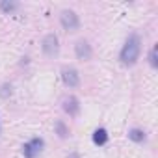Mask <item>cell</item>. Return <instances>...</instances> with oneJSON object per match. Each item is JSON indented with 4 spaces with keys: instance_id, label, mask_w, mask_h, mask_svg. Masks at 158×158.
Segmentation results:
<instances>
[{
    "instance_id": "1",
    "label": "cell",
    "mask_w": 158,
    "mask_h": 158,
    "mask_svg": "<svg viewBox=\"0 0 158 158\" xmlns=\"http://www.w3.org/2000/svg\"><path fill=\"white\" fill-rule=\"evenodd\" d=\"M139 52H141V39H139V35L132 34V35L127 39L125 47L121 48L119 60H121V63H123V65H128V67H130V65H134V63L138 61Z\"/></svg>"
},
{
    "instance_id": "2",
    "label": "cell",
    "mask_w": 158,
    "mask_h": 158,
    "mask_svg": "<svg viewBox=\"0 0 158 158\" xmlns=\"http://www.w3.org/2000/svg\"><path fill=\"white\" fill-rule=\"evenodd\" d=\"M43 147H45L43 138H32L28 143L23 145V154H24V158H37L39 152L43 151Z\"/></svg>"
},
{
    "instance_id": "3",
    "label": "cell",
    "mask_w": 158,
    "mask_h": 158,
    "mask_svg": "<svg viewBox=\"0 0 158 158\" xmlns=\"http://www.w3.org/2000/svg\"><path fill=\"white\" fill-rule=\"evenodd\" d=\"M60 23L61 26L67 30V32H74L80 26V21H78V15L73 11V10H63L61 15H60Z\"/></svg>"
},
{
    "instance_id": "4",
    "label": "cell",
    "mask_w": 158,
    "mask_h": 158,
    "mask_svg": "<svg viewBox=\"0 0 158 158\" xmlns=\"http://www.w3.org/2000/svg\"><path fill=\"white\" fill-rule=\"evenodd\" d=\"M43 52H45V56H56L58 52H60V41H58V35L56 34H48V35H45V39H43Z\"/></svg>"
},
{
    "instance_id": "5",
    "label": "cell",
    "mask_w": 158,
    "mask_h": 158,
    "mask_svg": "<svg viewBox=\"0 0 158 158\" xmlns=\"http://www.w3.org/2000/svg\"><path fill=\"white\" fill-rule=\"evenodd\" d=\"M61 80L67 88H76L80 84V74L74 67H63L61 69Z\"/></svg>"
},
{
    "instance_id": "6",
    "label": "cell",
    "mask_w": 158,
    "mask_h": 158,
    "mask_svg": "<svg viewBox=\"0 0 158 158\" xmlns=\"http://www.w3.org/2000/svg\"><path fill=\"white\" fill-rule=\"evenodd\" d=\"M74 52H76V58L78 60H89L91 58V47L84 39H80V41L74 45Z\"/></svg>"
},
{
    "instance_id": "7",
    "label": "cell",
    "mask_w": 158,
    "mask_h": 158,
    "mask_svg": "<svg viewBox=\"0 0 158 158\" xmlns=\"http://www.w3.org/2000/svg\"><path fill=\"white\" fill-rule=\"evenodd\" d=\"M63 110L71 115V117H74V115H78V112H80V102H78V99L76 97H67L65 101H63Z\"/></svg>"
},
{
    "instance_id": "8",
    "label": "cell",
    "mask_w": 158,
    "mask_h": 158,
    "mask_svg": "<svg viewBox=\"0 0 158 158\" xmlns=\"http://www.w3.org/2000/svg\"><path fill=\"white\" fill-rule=\"evenodd\" d=\"M93 143L99 145V147H102V145L108 143V132H106V128H97L93 132Z\"/></svg>"
},
{
    "instance_id": "9",
    "label": "cell",
    "mask_w": 158,
    "mask_h": 158,
    "mask_svg": "<svg viewBox=\"0 0 158 158\" xmlns=\"http://www.w3.org/2000/svg\"><path fill=\"white\" fill-rule=\"evenodd\" d=\"M128 139H132V141H136V143H141V141H145V132L139 130V128H132V130L128 132Z\"/></svg>"
},
{
    "instance_id": "10",
    "label": "cell",
    "mask_w": 158,
    "mask_h": 158,
    "mask_svg": "<svg viewBox=\"0 0 158 158\" xmlns=\"http://www.w3.org/2000/svg\"><path fill=\"white\" fill-rule=\"evenodd\" d=\"M17 8H19L17 2H0V10H2V11H13Z\"/></svg>"
},
{
    "instance_id": "11",
    "label": "cell",
    "mask_w": 158,
    "mask_h": 158,
    "mask_svg": "<svg viewBox=\"0 0 158 158\" xmlns=\"http://www.w3.org/2000/svg\"><path fill=\"white\" fill-rule=\"evenodd\" d=\"M149 63H151V67H158V60H156V47H152L151 48V52H149Z\"/></svg>"
},
{
    "instance_id": "12",
    "label": "cell",
    "mask_w": 158,
    "mask_h": 158,
    "mask_svg": "<svg viewBox=\"0 0 158 158\" xmlns=\"http://www.w3.org/2000/svg\"><path fill=\"white\" fill-rule=\"evenodd\" d=\"M56 130H58V134H60V138H65L69 132H67V128H65V125L61 123V121H58L56 123Z\"/></svg>"
},
{
    "instance_id": "13",
    "label": "cell",
    "mask_w": 158,
    "mask_h": 158,
    "mask_svg": "<svg viewBox=\"0 0 158 158\" xmlns=\"http://www.w3.org/2000/svg\"><path fill=\"white\" fill-rule=\"evenodd\" d=\"M10 95H11V86L4 84L2 88H0V97H10Z\"/></svg>"
},
{
    "instance_id": "14",
    "label": "cell",
    "mask_w": 158,
    "mask_h": 158,
    "mask_svg": "<svg viewBox=\"0 0 158 158\" xmlns=\"http://www.w3.org/2000/svg\"><path fill=\"white\" fill-rule=\"evenodd\" d=\"M69 158H80V156H78V154H76V152H73V154H71V156H69Z\"/></svg>"
}]
</instances>
